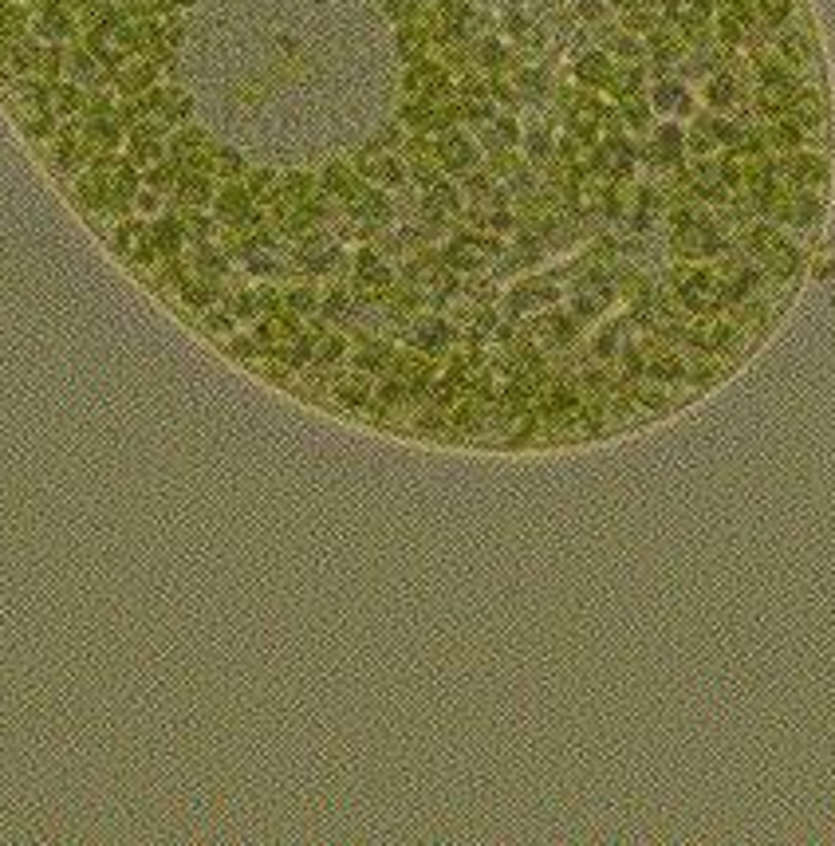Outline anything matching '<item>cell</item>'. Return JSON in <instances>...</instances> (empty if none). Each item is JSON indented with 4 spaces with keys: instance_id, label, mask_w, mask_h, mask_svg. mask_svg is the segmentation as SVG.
I'll use <instances>...</instances> for the list:
<instances>
[{
    "instance_id": "1",
    "label": "cell",
    "mask_w": 835,
    "mask_h": 846,
    "mask_svg": "<svg viewBox=\"0 0 835 846\" xmlns=\"http://www.w3.org/2000/svg\"><path fill=\"white\" fill-rule=\"evenodd\" d=\"M36 28H40V36H47V40H60V36H67V16H63L55 4H47L44 12H40V20H36Z\"/></svg>"
},
{
    "instance_id": "2",
    "label": "cell",
    "mask_w": 835,
    "mask_h": 846,
    "mask_svg": "<svg viewBox=\"0 0 835 846\" xmlns=\"http://www.w3.org/2000/svg\"><path fill=\"white\" fill-rule=\"evenodd\" d=\"M682 296H686V303H693V307H713V303H717V287H713V280L697 276V280H690V287H686Z\"/></svg>"
},
{
    "instance_id": "3",
    "label": "cell",
    "mask_w": 835,
    "mask_h": 846,
    "mask_svg": "<svg viewBox=\"0 0 835 846\" xmlns=\"http://www.w3.org/2000/svg\"><path fill=\"white\" fill-rule=\"evenodd\" d=\"M788 173L796 177V181H803V185H812V181H823V162L819 157H792V166H788Z\"/></svg>"
},
{
    "instance_id": "4",
    "label": "cell",
    "mask_w": 835,
    "mask_h": 846,
    "mask_svg": "<svg viewBox=\"0 0 835 846\" xmlns=\"http://www.w3.org/2000/svg\"><path fill=\"white\" fill-rule=\"evenodd\" d=\"M441 154H445V162H449V166H453V170H461V166H469V146H465V142H457V138H449V142H445V146H441Z\"/></svg>"
},
{
    "instance_id": "5",
    "label": "cell",
    "mask_w": 835,
    "mask_h": 846,
    "mask_svg": "<svg viewBox=\"0 0 835 846\" xmlns=\"http://www.w3.org/2000/svg\"><path fill=\"white\" fill-rule=\"evenodd\" d=\"M603 162H607L611 170H627V146H611V150L603 154Z\"/></svg>"
},
{
    "instance_id": "6",
    "label": "cell",
    "mask_w": 835,
    "mask_h": 846,
    "mask_svg": "<svg viewBox=\"0 0 835 846\" xmlns=\"http://www.w3.org/2000/svg\"><path fill=\"white\" fill-rule=\"evenodd\" d=\"M776 142H780V146H796V142H800V126L784 123L780 130H776Z\"/></svg>"
},
{
    "instance_id": "7",
    "label": "cell",
    "mask_w": 835,
    "mask_h": 846,
    "mask_svg": "<svg viewBox=\"0 0 835 846\" xmlns=\"http://www.w3.org/2000/svg\"><path fill=\"white\" fill-rule=\"evenodd\" d=\"M816 213H819V205L812 201V197H803V201L796 205V209H792V217H796V220H812Z\"/></svg>"
},
{
    "instance_id": "8",
    "label": "cell",
    "mask_w": 835,
    "mask_h": 846,
    "mask_svg": "<svg viewBox=\"0 0 835 846\" xmlns=\"http://www.w3.org/2000/svg\"><path fill=\"white\" fill-rule=\"evenodd\" d=\"M729 99H733V83H729V79H717V83H713V103H729Z\"/></svg>"
},
{
    "instance_id": "9",
    "label": "cell",
    "mask_w": 835,
    "mask_h": 846,
    "mask_svg": "<svg viewBox=\"0 0 835 846\" xmlns=\"http://www.w3.org/2000/svg\"><path fill=\"white\" fill-rule=\"evenodd\" d=\"M579 71H583V75H587V79H599V75H603V60H599V55H591V60L583 63Z\"/></svg>"
},
{
    "instance_id": "10",
    "label": "cell",
    "mask_w": 835,
    "mask_h": 846,
    "mask_svg": "<svg viewBox=\"0 0 835 846\" xmlns=\"http://www.w3.org/2000/svg\"><path fill=\"white\" fill-rule=\"evenodd\" d=\"M784 51L792 55V60H803V51H808V47H803L800 40H796V36H788V40H784Z\"/></svg>"
},
{
    "instance_id": "11",
    "label": "cell",
    "mask_w": 835,
    "mask_h": 846,
    "mask_svg": "<svg viewBox=\"0 0 835 846\" xmlns=\"http://www.w3.org/2000/svg\"><path fill=\"white\" fill-rule=\"evenodd\" d=\"M654 374H658V378H677V362H658V366H654Z\"/></svg>"
}]
</instances>
